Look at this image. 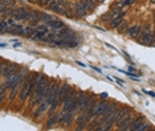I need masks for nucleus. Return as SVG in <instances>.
Wrapping results in <instances>:
<instances>
[{
    "instance_id": "2",
    "label": "nucleus",
    "mask_w": 155,
    "mask_h": 131,
    "mask_svg": "<svg viewBox=\"0 0 155 131\" xmlns=\"http://www.w3.org/2000/svg\"><path fill=\"white\" fill-rule=\"evenodd\" d=\"M84 97H85L84 91H81V90L77 91V93L74 94V97H73L68 103H64V109H62V111H65V113L72 111V113H74V114H77V110H78L80 103H81V101L84 100Z\"/></svg>"
},
{
    "instance_id": "5",
    "label": "nucleus",
    "mask_w": 155,
    "mask_h": 131,
    "mask_svg": "<svg viewBox=\"0 0 155 131\" xmlns=\"http://www.w3.org/2000/svg\"><path fill=\"white\" fill-rule=\"evenodd\" d=\"M19 69H20V66L17 65V64L9 62L8 66L5 68V70L2 73V77H3V78H8V77H11V76H13V74H16L17 72H19Z\"/></svg>"
},
{
    "instance_id": "25",
    "label": "nucleus",
    "mask_w": 155,
    "mask_h": 131,
    "mask_svg": "<svg viewBox=\"0 0 155 131\" xmlns=\"http://www.w3.org/2000/svg\"><path fill=\"white\" fill-rule=\"evenodd\" d=\"M150 129V125L147 122H143L142 125L139 126V129H138V131H144V130H149Z\"/></svg>"
},
{
    "instance_id": "19",
    "label": "nucleus",
    "mask_w": 155,
    "mask_h": 131,
    "mask_svg": "<svg viewBox=\"0 0 155 131\" xmlns=\"http://www.w3.org/2000/svg\"><path fill=\"white\" fill-rule=\"evenodd\" d=\"M38 17H40V13L35 9H31L28 11V20H33V21H37Z\"/></svg>"
},
{
    "instance_id": "22",
    "label": "nucleus",
    "mask_w": 155,
    "mask_h": 131,
    "mask_svg": "<svg viewBox=\"0 0 155 131\" xmlns=\"http://www.w3.org/2000/svg\"><path fill=\"white\" fill-rule=\"evenodd\" d=\"M129 23H127V21H125V20H123V23L121 24V25H119L118 28H117V29H118V32H121V33H123V32H126V31H127L129 29Z\"/></svg>"
},
{
    "instance_id": "15",
    "label": "nucleus",
    "mask_w": 155,
    "mask_h": 131,
    "mask_svg": "<svg viewBox=\"0 0 155 131\" xmlns=\"http://www.w3.org/2000/svg\"><path fill=\"white\" fill-rule=\"evenodd\" d=\"M74 90L73 89H70L69 91H66V93L64 94V95H61L60 94V102H61V103H68V102L72 100L73 97H74Z\"/></svg>"
},
{
    "instance_id": "16",
    "label": "nucleus",
    "mask_w": 155,
    "mask_h": 131,
    "mask_svg": "<svg viewBox=\"0 0 155 131\" xmlns=\"http://www.w3.org/2000/svg\"><path fill=\"white\" fill-rule=\"evenodd\" d=\"M58 116H60V114H51L49 115V119L47 121V129H51L52 126H54L56 123L58 122Z\"/></svg>"
},
{
    "instance_id": "9",
    "label": "nucleus",
    "mask_w": 155,
    "mask_h": 131,
    "mask_svg": "<svg viewBox=\"0 0 155 131\" xmlns=\"http://www.w3.org/2000/svg\"><path fill=\"white\" fill-rule=\"evenodd\" d=\"M73 11H74V13H76V17H78V19L85 17L87 15V9L85 8V7H82L81 4H78V2L73 4Z\"/></svg>"
},
{
    "instance_id": "18",
    "label": "nucleus",
    "mask_w": 155,
    "mask_h": 131,
    "mask_svg": "<svg viewBox=\"0 0 155 131\" xmlns=\"http://www.w3.org/2000/svg\"><path fill=\"white\" fill-rule=\"evenodd\" d=\"M122 23H123V17H114V19L109 23V25H110V28H115V29H117Z\"/></svg>"
},
{
    "instance_id": "7",
    "label": "nucleus",
    "mask_w": 155,
    "mask_h": 131,
    "mask_svg": "<svg viewBox=\"0 0 155 131\" xmlns=\"http://www.w3.org/2000/svg\"><path fill=\"white\" fill-rule=\"evenodd\" d=\"M134 118H135V116H134V114H127V115L125 116V118L122 119L121 122L118 123V130H119V131L129 130V126H130V123L133 122Z\"/></svg>"
},
{
    "instance_id": "31",
    "label": "nucleus",
    "mask_w": 155,
    "mask_h": 131,
    "mask_svg": "<svg viewBox=\"0 0 155 131\" xmlns=\"http://www.w3.org/2000/svg\"><path fill=\"white\" fill-rule=\"evenodd\" d=\"M143 91H144L146 94H149L150 97H155V93H154V91H147V90H143Z\"/></svg>"
},
{
    "instance_id": "29",
    "label": "nucleus",
    "mask_w": 155,
    "mask_h": 131,
    "mask_svg": "<svg viewBox=\"0 0 155 131\" xmlns=\"http://www.w3.org/2000/svg\"><path fill=\"white\" fill-rule=\"evenodd\" d=\"M107 97H109V94L106 93V91H105V93H101V94H100V98H101V100H106Z\"/></svg>"
},
{
    "instance_id": "17",
    "label": "nucleus",
    "mask_w": 155,
    "mask_h": 131,
    "mask_svg": "<svg viewBox=\"0 0 155 131\" xmlns=\"http://www.w3.org/2000/svg\"><path fill=\"white\" fill-rule=\"evenodd\" d=\"M36 33H37V28H35V27H27L25 28V37L35 38V34Z\"/></svg>"
},
{
    "instance_id": "11",
    "label": "nucleus",
    "mask_w": 155,
    "mask_h": 131,
    "mask_svg": "<svg viewBox=\"0 0 155 131\" xmlns=\"http://www.w3.org/2000/svg\"><path fill=\"white\" fill-rule=\"evenodd\" d=\"M140 32H142V27L140 25H131V27H129V29L126 31V33H127V36L131 37V38H138Z\"/></svg>"
},
{
    "instance_id": "32",
    "label": "nucleus",
    "mask_w": 155,
    "mask_h": 131,
    "mask_svg": "<svg viewBox=\"0 0 155 131\" xmlns=\"http://www.w3.org/2000/svg\"><path fill=\"white\" fill-rule=\"evenodd\" d=\"M105 2H106V0H96L97 4H102V3H105Z\"/></svg>"
},
{
    "instance_id": "34",
    "label": "nucleus",
    "mask_w": 155,
    "mask_h": 131,
    "mask_svg": "<svg viewBox=\"0 0 155 131\" xmlns=\"http://www.w3.org/2000/svg\"><path fill=\"white\" fill-rule=\"evenodd\" d=\"M150 3H153V4H154V3H155V0H150Z\"/></svg>"
},
{
    "instance_id": "30",
    "label": "nucleus",
    "mask_w": 155,
    "mask_h": 131,
    "mask_svg": "<svg viewBox=\"0 0 155 131\" xmlns=\"http://www.w3.org/2000/svg\"><path fill=\"white\" fill-rule=\"evenodd\" d=\"M151 27H153V25H151V23H147L146 25H144L143 31H151Z\"/></svg>"
},
{
    "instance_id": "6",
    "label": "nucleus",
    "mask_w": 155,
    "mask_h": 131,
    "mask_svg": "<svg viewBox=\"0 0 155 131\" xmlns=\"http://www.w3.org/2000/svg\"><path fill=\"white\" fill-rule=\"evenodd\" d=\"M74 115L76 114L74 113H72V111H68V113L62 111L61 114H60V116H58V123L60 125H69V123L73 121Z\"/></svg>"
},
{
    "instance_id": "36",
    "label": "nucleus",
    "mask_w": 155,
    "mask_h": 131,
    "mask_svg": "<svg viewBox=\"0 0 155 131\" xmlns=\"http://www.w3.org/2000/svg\"><path fill=\"white\" fill-rule=\"evenodd\" d=\"M135 2H137V0H135Z\"/></svg>"
},
{
    "instance_id": "14",
    "label": "nucleus",
    "mask_w": 155,
    "mask_h": 131,
    "mask_svg": "<svg viewBox=\"0 0 155 131\" xmlns=\"http://www.w3.org/2000/svg\"><path fill=\"white\" fill-rule=\"evenodd\" d=\"M47 25L51 28L52 31H54V32H57L58 29H61V28H64L65 27V24L62 23V21H58V20H51V21H48L47 23Z\"/></svg>"
},
{
    "instance_id": "26",
    "label": "nucleus",
    "mask_w": 155,
    "mask_h": 131,
    "mask_svg": "<svg viewBox=\"0 0 155 131\" xmlns=\"http://www.w3.org/2000/svg\"><path fill=\"white\" fill-rule=\"evenodd\" d=\"M57 3H58L60 7H68V8L70 7V4H69L68 2H66V0H57Z\"/></svg>"
},
{
    "instance_id": "21",
    "label": "nucleus",
    "mask_w": 155,
    "mask_h": 131,
    "mask_svg": "<svg viewBox=\"0 0 155 131\" xmlns=\"http://www.w3.org/2000/svg\"><path fill=\"white\" fill-rule=\"evenodd\" d=\"M7 90H8V87H7L5 84L3 82L2 86H0V101L2 102H4V100H5V91Z\"/></svg>"
},
{
    "instance_id": "35",
    "label": "nucleus",
    "mask_w": 155,
    "mask_h": 131,
    "mask_svg": "<svg viewBox=\"0 0 155 131\" xmlns=\"http://www.w3.org/2000/svg\"><path fill=\"white\" fill-rule=\"evenodd\" d=\"M38 2H40V0H37V3H38Z\"/></svg>"
},
{
    "instance_id": "10",
    "label": "nucleus",
    "mask_w": 155,
    "mask_h": 131,
    "mask_svg": "<svg viewBox=\"0 0 155 131\" xmlns=\"http://www.w3.org/2000/svg\"><path fill=\"white\" fill-rule=\"evenodd\" d=\"M12 17H13L15 20H28V11L24 9V8L13 9Z\"/></svg>"
},
{
    "instance_id": "33",
    "label": "nucleus",
    "mask_w": 155,
    "mask_h": 131,
    "mask_svg": "<svg viewBox=\"0 0 155 131\" xmlns=\"http://www.w3.org/2000/svg\"><path fill=\"white\" fill-rule=\"evenodd\" d=\"M78 65H81V66H84V68H85V66H86V65H85V64H84V62H80V61H78Z\"/></svg>"
},
{
    "instance_id": "12",
    "label": "nucleus",
    "mask_w": 155,
    "mask_h": 131,
    "mask_svg": "<svg viewBox=\"0 0 155 131\" xmlns=\"http://www.w3.org/2000/svg\"><path fill=\"white\" fill-rule=\"evenodd\" d=\"M107 105H109V102H106V101L98 102L96 110H94V119H96V118H100V116L104 114L105 110H106V107H107Z\"/></svg>"
},
{
    "instance_id": "8",
    "label": "nucleus",
    "mask_w": 155,
    "mask_h": 131,
    "mask_svg": "<svg viewBox=\"0 0 155 131\" xmlns=\"http://www.w3.org/2000/svg\"><path fill=\"white\" fill-rule=\"evenodd\" d=\"M94 98H96V97H94V94H91V93H90V94H86L85 97H84V100L81 101L80 107H78V110H77V113H81V111H84V110H85V109H86L87 106L90 105V102L93 101Z\"/></svg>"
},
{
    "instance_id": "13",
    "label": "nucleus",
    "mask_w": 155,
    "mask_h": 131,
    "mask_svg": "<svg viewBox=\"0 0 155 131\" xmlns=\"http://www.w3.org/2000/svg\"><path fill=\"white\" fill-rule=\"evenodd\" d=\"M144 122V118H143V115H138V116H135V118L133 119V122L130 123V126H129V130H137L138 131L139 129V126L142 125V123Z\"/></svg>"
},
{
    "instance_id": "27",
    "label": "nucleus",
    "mask_w": 155,
    "mask_h": 131,
    "mask_svg": "<svg viewBox=\"0 0 155 131\" xmlns=\"http://www.w3.org/2000/svg\"><path fill=\"white\" fill-rule=\"evenodd\" d=\"M49 2H51V0H40V2L37 3L38 5L40 7H48V4H49Z\"/></svg>"
},
{
    "instance_id": "4",
    "label": "nucleus",
    "mask_w": 155,
    "mask_h": 131,
    "mask_svg": "<svg viewBox=\"0 0 155 131\" xmlns=\"http://www.w3.org/2000/svg\"><path fill=\"white\" fill-rule=\"evenodd\" d=\"M153 38H154L153 31H143V28H142V32H140L139 37L137 38V40H138V42H140V44L151 45V42H153Z\"/></svg>"
},
{
    "instance_id": "24",
    "label": "nucleus",
    "mask_w": 155,
    "mask_h": 131,
    "mask_svg": "<svg viewBox=\"0 0 155 131\" xmlns=\"http://www.w3.org/2000/svg\"><path fill=\"white\" fill-rule=\"evenodd\" d=\"M38 20H41V21H51V20H53V17H52L51 15H48V13H40V17H38Z\"/></svg>"
},
{
    "instance_id": "20",
    "label": "nucleus",
    "mask_w": 155,
    "mask_h": 131,
    "mask_svg": "<svg viewBox=\"0 0 155 131\" xmlns=\"http://www.w3.org/2000/svg\"><path fill=\"white\" fill-rule=\"evenodd\" d=\"M113 19H114V15H113L111 11H107V12L105 13V15H102V16H101V20L104 21V23H110Z\"/></svg>"
},
{
    "instance_id": "1",
    "label": "nucleus",
    "mask_w": 155,
    "mask_h": 131,
    "mask_svg": "<svg viewBox=\"0 0 155 131\" xmlns=\"http://www.w3.org/2000/svg\"><path fill=\"white\" fill-rule=\"evenodd\" d=\"M29 73V70H28L27 68H21L19 69V72H17L16 74H13V76L8 77L5 81V86L9 89H13V87H20V85H21V82L24 81V78L27 77V74Z\"/></svg>"
},
{
    "instance_id": "28",
    "label": "nucleus",
    "mask_w": 155,
    "mask_h": 131,
    "mask_svg": "<svg viewBox=\"0 0 155 131\" xmlns=\"http://www.w3.org/2000/svg\"><path fill=\"white\" fill-rule=\"evenodd\" d=\"M115 81V82H117L118 85H121V86H123V85H125V82H123V81L121 80V78H118V77H114V78H113Z\"/></svg>"
},
{
    "instance_id": "3",
    "label": "nucleus",
    "mask_w": 155,
    "mask_h": 131,
    "mask_svg": "<svg viewBox=\"0 0 155 131\" xmlns=\"http://www.w3.org/2000/svg\"><path fill=\"white\" fill-rule=\"evenodd\" d=\"M58 37L62 38V40H77V34L74 31H72L70 28H61V29L57 31Z\"/></svg>"
},
{
    "instance_id": "23",
    "label": "nucleus",
    "mask_w": 155,
    "mask_h": 131,
    "mask_svg": "<svg viewBox=\"0 0 155 131\" xmlns=\"http://www.w3.org/2000/svg\"><path fill=\"white\" fill-rule=\"evenodd\" d=\"M70 89H72V86H70L69 84H62V86H61V89H60V94L61 95H64L66 91H69Z\"/></svg>"
}]
</instances>
